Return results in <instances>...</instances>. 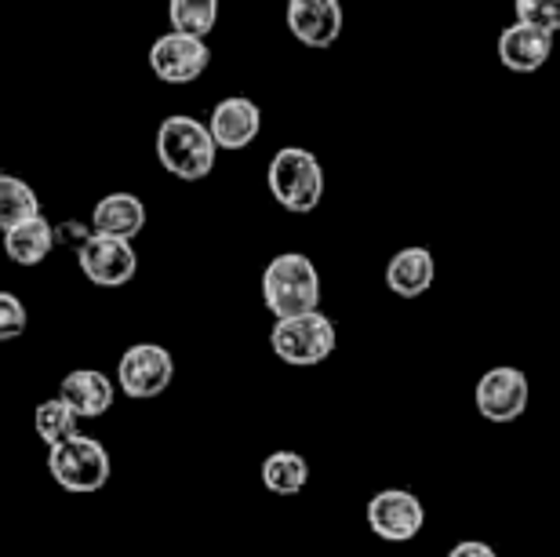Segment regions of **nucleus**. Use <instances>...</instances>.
Listing matches in <instances>:
<instances>
[{
	"label": "nucleus",
	"instance_id": "nucleus-21",
	"mask_svg": "<svg viewBox=\"0 0 560 557\" xmlns=\"http://www.w3.org/2000/svg\"><path fill=\"white\" fill-rule=\"evenodd\" d=\"M167 22L175 33L208 37L219 22V0H167Z\"/></svg>",
	"mask_w": 560,
	"mask_h": 557
},
{
	"label": "nucleus",
	"instance_id": "nucleus-23",
	"mask_svg": "<svg viewBox=\"0 0 560 557\" xmlns=\"http://www.w3.org/2000/svg\"><path fill=\"white\" fill-rule=\"evenodd\" d=\"M26 325H30L26 303L11 292H0V343L19 339L22 332H26Z\"/></svg>",
	"mask_w": 560,
	"mask_h": 557
},
{
	"label": "nucleus",
	"instance_id": "nucleus-15",
	"mask_svg": "<svg viewBox=\"0 0 560 557\" xmlns=\"http://www.w3.org/2000/svg\"><path fill=\"white\" fill-rule=\"evenodd\" d=\"M436 281V263L430 248H400L394 259L386 263V288L400 299H419L433 288Z\"/></svg>",
	"mask_w": 560,
	"mask_h": 557
},
{
	"label": "nucleus",
	"instance_id": "nucleus-14",
	"mask_svg": "<svg viewBox=\"0 0 560 557\" xmlns=\"http://www.w3.org/2000/svg\"><path fill=\"white\" fill-rule=\"evenodd\" d=\"M59 397L70 405L81 419H98L114 408V397H117V386L114 379L106 372H95V369H77L70 372L59 383Z\"/></svg>",
	"mask_w": 560,
	"mask_h": 557
},
{
	"label": "nucleus",
	"instance_id": "nucleus-8",
	"mask_svg": "<svg viewBox=\"0 0 560 557\" xmlns=\"http://www.w3.org/2000/svg\"><path fill=\"white\" fill-rule=\"evenodd\" d=\"M208 66H211V48L205 44V37H189V33L167 30L150 48V70L156 81H164V84H175V88L194 84L197 77H205Z\"/></svg>",
	"mask_w": 560,
	"mask_h": 557
},
{
	"label": "nucleus",
	"instance_id": "nucleus-9",
	"mask_svg": "<svg viewBox=\"0 0 560 557\" xmlns=\"http://www.w3.org/2000/svg\"><path fill=\"white\" fill-rule=\"evenodd\" d=\"M368 529L386 543H411L425 529V507L416 492L386 488L368 503Z\"/></svg>",
	"mask_w": 560,
	"mask_h": 557
},
{
	"label": "nucleus",
	"instance_id": "nucleus-13",
	"mask_svg": "<svg viewBox=\"0 0 560 557\" xmlns=\"http://www.w3.org/2000/svg\"><path fill=\"white\" fill-rule=\"evenodd\" d=\"M208 131H211V139H215L219 150H230V153L248 150L262 131V109L255 106L252 98L230 95L211 109Z\"/></svg>",
	"mask_w": 560,
	"mask_h": 557
},
{
	"label": "nucleus",
	"instance_id": "nucleus-4",
	"mask_svg": "<svg viewBox=\"0 0 560 557\" xmlns=\"http://www.w3.org/2000/svg\"><path fill=\"white\" fill-rule=\"evenodd\" d=\"M339 343L331 317H324L320 310L295 317H277V325L270 332V350L291 369H313V364L328 361Z\"/></svg>",
	"mask_w": 560,
	"mask_h": 557
},
{
	"label": "nucleus",
	"instance_id": "nucleus-11",
	"mask_svg": "<svg viewBox=\"0 0 560 557\" xmlns=\"http://www.w3.org/2000/svg\"><path fill=\"white\" fill-rule=\"evenodd\" d=\"M553 37H557V33L517 19L513 26H506L499 33V44H495L502 70L521 73V77L539 73L542 66L550 62V55H553Z\"/></svg>",
	"mask_w": 560,
	"mask_h": 557
},
{
	"label": "nucleus",
	"instance_id": "nucleus-10",
	"mask_svg": "<svg viewBox=\"0 0 560 557\" xmlns=\"http://www.w3.org/2000/svg\"><path fill=\"white\" fill-rule=\"evenodd\" d=\"M528 394H532L528 375L521 369H510V364H499V369L477 379L474 405L488 422H513L528 408Z\"/></svg>",
	"mask_w": 560,
	"mask_h": 557
},
{
	"label": "nucleus",
	"instance_id": "nucleus-12",
	"mask_svg": "<svg viewBox=\"0 0 560 557\" xmlns=\"http://www.w3.org/2000/svg\"><path fill=\"white\" fill-rule=\"evenodd\" d=\"M288 30L302 48H331L342 37V4L339 0H288Z\"/></svg>",
	"mask_w": 560,
	"mask_h": 557
},
{
	"label": "nucleus",
	"instance_id": "nucleus-22",
	"mask_svg": "<svg viewBox=\"0 0 560 557\" xmlns=\"http://www.w3.org/2000/svg\"><path fill=\"white\" fill-rule=\"evenodd\" d=\"M513 11H517L521 22H532V26H542L550 33L560 30V0H513Z\"/></svg>",
	"mask_w": 560,
	"mask_h": 557
},
{
	"label": "nucleus",
	"instance_id": "nucleus-1",
	"mask_svg": "<svg viewBox=\"0 0 560 557\" xmlns=\"http://www.w3.org/2000/svg\"><path fill=\"white\" fill-rule=\"evenodd\" d=\"M153 150H156L161 169L183 183L208 179L219 161V147H215V139H211L208 125H200L197 117H186V114H172L161 120Z\"/></svg>",
	"mask_w": 560,
	"mask_h": 557
},
{
	"label": "nucleus",
	"instance_id": "nucleus-7",
	"mask_svg": "<svg viewBox=\"0 0 560 557\" xmlns=\"http://www.w3.org/2000/svg\"><path fill=\"white\" fill-rule=\"evenodd\" d=\"M175 379V358L167 347L156 343H136L117 361V390H125L131 401L161 397Z\"/></svg>",
	"mask_w": 560,
	"mask_h": 557
},
{
	"label": "nucleus",
	"instance_id": "nucleus-3",
	"mask_svg": "<svg viewBox=\"0 0 560 557\" xmlns=\"http://www.w3.org/2000/svg\"><path fill=\"white\" fill-rule=\"evenodd\" d=\"M266 186L273 200L291 216H310L324 200V169L317 153L302 147H284L273 153L270 169H266Z\"/></svg>",
	"mask_w": 560,
	"mask_h": 557
},
{
	"label": "nucleus",
	"instance_id": "nucleus-16",
	"mask_svg": "<svg viewBox=\"0 0 560 557\" xmlns=\"http://www.w3.org/2000/svg\"><path fill=\"white\" fill-rule=\"evenodd\" d=\"M92 230L109 233V237L136 241L145 230V205L136 194H106L92 208Z\"/></svg>",
	"mask_w": 560,
	"mask_h": 557
},
{
	"label": "nucleus",
	"instance_id": "nucleus-17",
	"mask_svg": "<svg viewBox=\"0 0 560 557\" xmlns=\"http://www.w3.org/2000/svg\"><path fill=\"white\" fill-rule=\"evenodd\" d=\"M55 248V227L44 216L22 219L4 230V255L15 266H40Z\"/></svg>",
	"mask_w": 560,
	"mask_h": 557
},
{
	"label": "nucleus",
	"instance_id": "nucleus-24",
	"mask_svg": "<svg viewBox=\"0 0 560 557\" xmlns=\"http://www.w3.org/2000/svg\"><path fill=\"white\" fill-rule=\"evenodd\" d=\"M447 557H499V554L491 550L488 543H480V539H466V543H455V547L447 550Z\"/></svg>",
	"mask_w": 560,
	"mask_h": 557
},
{
	"label": "nucleus",
	"instance_id": "nucleus-6",
	"mask_svg": "<svg viewBox=\"0 0 560 557\" xmlns=\"http://www.w3.org/2000/svg\"><path fill=\"white\" fill-rule=\"evenodd\" d=\"M77 266L98 288H125L139 274V255L131 241L92 230L77 244Z\"/></svg>",
	"mask_w": 560,
	"mask_h": 557
},
{
	"label": "nucleus",
	"instance_id": "nucleus-2",
	"mask_svg": "<svg viewBox=\"0 0 560 557\" xmlns=\"http://www.w3.org/2000/svg\"><path fill=\"white\" fill-rule=\"evenodd\" d=\"M262 303L273 317L310 314L320 303V274L310 255L280 252L262 270Z\"/></svg>",
	"mask_w": 560,
	"mask_h": 557
},
{
	"label": "nucleus",
	"instance_id": "nucleus-19",
	"mask_svg": "<svg viewBox=\"0 0 560 557\" xmlns=\"http://www.w3.org/2000/svg\"><path fill=\"white\" fill-rule=\"evenodd\" d=\"M40 216V197L19 175H0V230H11L22 219Z\"/></svg>",
	"mask_w": 560,
	"mask_h": 557
},
{
	"label": "nucleus",
	"instance_id": "nucleus-20",
	"mask_svg": "<svg viewBox=\"0 0 560 557\" xmlns=\"http://www.w3.org/2000/svg\"><path fill=\"white\" fill-rule=\"evenodd\" d=\"M77 411L66 405L62 397H51V401H40L37 408H33V430H37V438L48 444V449H55V444H62L66 438H73L77 430Z\"/></svg>",
	"mask_w": 560,
	"mask_h": 557
},
{
	"label": "nucleus",
	"instance_id": "nucleus-18",
	"mask_svg": "<svg viewBox=\"0 0 560 557\" xmlns=\"http://www.w3.org/2000/svg\"><path fill=\"white\" fill-rule=\"evenodd\" d=\"M310 481V463L302 460L299 452L280 449L273 455H266L262 463V485L270 488L273 496H299Z\"/></svg>",
	"mask_w": 560,
	"mask_h": 557
},
{
	"label": "nucleus",
	"instance_id": "nucleus-5",
	"mask_svg": "<svg viewBox=\"0 0 560 557\" xmlns=\"http://www.w3.org/2000/svg\"><path fill=\"white\" fill-rule=\"evenodd\" d=\"M109 471H114V463H109L106 444L98 438H88V433H73V438L48 449V474L66 492L92 496L98 488H106Z\"/></svg>",
	"mask_w": 560,
	"mask_h": 557
}]
</instances>
